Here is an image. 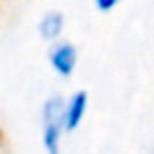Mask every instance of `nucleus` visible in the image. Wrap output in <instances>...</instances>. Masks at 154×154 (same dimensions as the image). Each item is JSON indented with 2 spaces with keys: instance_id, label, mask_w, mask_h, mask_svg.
Instances as JSON below:
<instances>
[{
  "instance_id": "39448f33",
  "label": "nucleus",
  "mask_w": 154,
  "mask_h": 154,
  "mask_svg": "<svg viewBox=\"0 0 154 154\" xmlns=\"http://www.w3.org/2000/svg\"><path fill=\"white\" fill-rule=\"evenodd\" d=\"M100 12H111L113 8L119 4V0H94Z\"/></svg>"
},
{
  "instance_id": "7ed1b4c3",
  "label": "nucleus",
  "mask_w": 154,
  "mask_h": 154,
  "mask_svg": "<svg viewBox=\"0 0 154 154\" xmlns=\"http://www.w3.org/2000/svg\"><path fill=\"white\" fill-rule=\"evenodd\" d=\"M88 105V94L86 92H76L66 102V131H74L80 125Z\"/></svg>"
},
{
  "instance_id": "f03ea898",
  "label": "nucleus",
  "mask_w": 154,
  "mask_h": 154,
  "mask_svg": "<svg viewBox=\"0 0 154 154\" xmlns=\"http://www.w3.org/2000/svg\"><path fill=\"white\" fill-rule=\"evenodd\" d=\"M49 60L51 66L59 72L60 76H70L76 68V60H78V51L70 43H57L49 51Z\"/></svg>"
},
{
  "instance_id": "f257e3e1",
  "label": "nucleus",
  "mask_w": 154,
  "mask_h": 154,
  "mask_svg": "<svg viewBox=\"0 0 154 154\" xmlns=\"http://www.w3.org/2000/svg\"><path fill=\"white\" fill-rule=\"evenodd\" d=\"M43 146L47 152L57 154L60 144V135L66 131V102L60 96H53L43 103Z\"/></svg>"
},
{
  "instance_id": "20e7f679",
  "label": "nucleus",
  "mask_w": 154,
  "mask_h": 154,
  "mask_svg": "<svg viewBox=\"0 0 154 154\" xmlns=\"http://www.w3.org/2000/svg\"><path fill=\"white\" fill-rule=\"evenodd\" d=\"M64 27V16L60 12H47L45 16L39 22V35H41L45 41H53L60 35Z\"/></svg>"
}]
</instances>
